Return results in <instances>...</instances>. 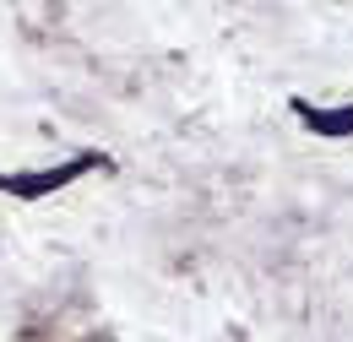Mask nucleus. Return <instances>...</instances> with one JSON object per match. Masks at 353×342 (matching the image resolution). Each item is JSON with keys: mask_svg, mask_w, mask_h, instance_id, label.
Masks as SVG:
<instances>
[{"mask_svg": "<svg viewBox=\"0 0 353 342\" xmlns=\"http://www.w3.org/2000/svg\"><path fill=\"white\" fill-rule=\"evenodd\" d=\"M88 163H92V158H77V163H65V169H54V174H22V179H0V190H11V196H44V190H54V185L77 179Z\"/></svg>", "mask_w": 353, "mask_h": 342, "instance_id": "f257e3e1", "label": "nucleus"}, {"mask_svg": "<svg viewBox=\"0 0 353 342\" xmlns=\"http://www.w3.org/2000/svg\"><path fill=\"white\" fill-rule=\"evenodd\" d=\"M299 114H305L321 136H348L353 130V109H310V103H299Z\"/></svg>", "mask_w": 353, "mask_h": 342, "instance_id": "f03ea898", "label": "nucleus"}]
</instances>
